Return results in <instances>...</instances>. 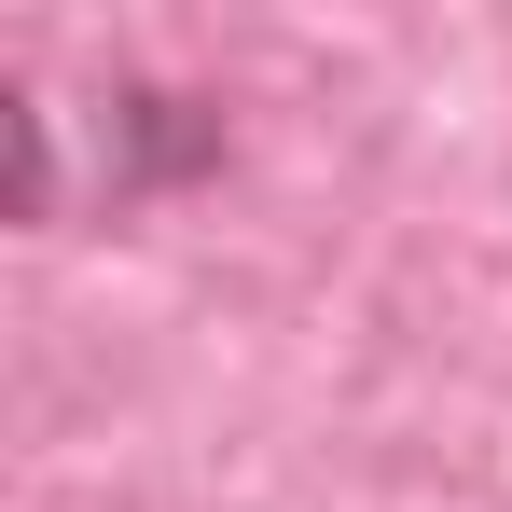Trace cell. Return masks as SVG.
<instances>
[{
	"mask_svg": "<svg viewBox=\"0 0 512 512\" xmlns=\"http://www.w3.org/2000/svg\"><path fill=\"white\" fill-rule=\"evenodd\" d=\"M0 139H14V222H56V111H42V84H0Z\"/></svg>",
	"mask_w": 512,
	"mask_h": 512,
	"instance_id": "7a4b0ae2",
	"label": "cell"
},
{
	"mask_svg": "<svg viewBox=\"0 0 512 512\" xmlns=\"http://www.w3.org/2000/svg\"><path fill=\"white\" fill-rule=\"evenodd\" d=\"M222 167H236V125H222V97L153 84V70H111V97H97V194H111V208L194 194V180H222Z\"/></svg>",
	"mask_w": 512,
	"mask_h": 512,
	"instance_id": "6da1fadb",
	"label": "cell"
}]
</instances>
